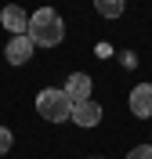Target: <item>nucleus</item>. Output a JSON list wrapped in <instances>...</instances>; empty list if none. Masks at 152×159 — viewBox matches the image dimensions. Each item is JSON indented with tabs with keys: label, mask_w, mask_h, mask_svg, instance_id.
I'll use <instances>...</instances> for the list:
<instances>
[{
	"label": "nucleus",
	"mask_w": 152,
	"mask_h": 159,
	"mask_svg": "<svg viewBox=\"0 0 152 159\" xmlns=\"http://www.w3.org/2000/svg\"><path fill=\"white\" fill-rule=\"evenodd\" d=\"M94 159H98V156H94Z\"/></svg>",
	"instance_id": "11"
},
{
	"label": "nucleus",
	"mask_w": 152,
	"mask_h": 159,
	"mask_svg": "<svg viewBox=\"0 0 152 159\" xmlns=\"http://www.w3.org/2000/svg\"><path fill=\"white\" fill-rule=\"evenodd\" d=\"M131 112L138 119L152 116V83H138V87L131 90Z\"/></svg>",
	"instance_id": "5"
},
{
	"label": "nucleus",
	"mask_w": 152,
	"mask_h": 159,
	"mask_svg": "<svg viewBox=\"0 0 152 159\" xmlns=\"http://www.w3.org/2000/svg\"><path fill=\"white\" fill-rule=\"evenodd\" d=\"M72 123H76V127H98L101 123V105L98 101H76V105H72Z\"/></svg>",
	"instance_id": "4"
},
{
	"label": "nucleus",
	"mask_w": 152,
	"mask_h": 159,
	"mask_svg": "<svg viewBox=\"0 0 152 159\" xmlns=\"http://www.w3.org/2000/svg\"><path fill=\"white\" fill-rule=\"evenodd\" d=\"M25 36L33 40V47H58L62 36H65V22L54 7H40L29 15V33Z\"/></svg>",
	"instance_id": "1"
},
{
	"label": "nucleus",
	"mask_w": 152,
	"mask_h": 159,
	"mask_svg": "<svg viewBox=\"0 0 152 159\" xmlns=\"http://www.w3.org/2000/svg\"><path fill=\"white\" fill-rule=\"evenodd\" d=\"M36 112L47 123H65V119H72V98L58 87H47L36 94Z\"/></svg>",
	"instance_id": "2"
},
{
	"label": "nucleus",
	"mask_w": 152,
	"mask_h": 159,
	"mask_svg": "<svg viewBox=\"0 0 152 159\" xmlns=\"http://www.w3.org/2000/svg\"><path fill=\"white\" fill-rule=\"evenodd\" d=\"M29 54H33V40L29 36H11L7 47H4V58H7L11 65H25Z\"/></svg>",
	"instance_id": "6"
},
{
	"label": "nucleus",
	"mask_w": 152,
	"mask_h": 159,
	"mask_svg": "<svg viewBox=\"0 0 152 159\" xmlns=\"http://www.w3.org/2000/svg\"><path fill=\"white\" fill-rule=\"evenodd\" d=\"M62 90L72 98V105H76V101H87V98H91V76H87V72H72Z\"/></svg>",
	"instance_id": "7"
},
{
	"label": "nucleus",
	"mask_w": 152,
	"mask_h": 159,
	"mask_svg": "<svg viewBox=\"0 0 152 159\" xmlns=\"http://www.w3.org/2000/svg\"><path fill=\"white\" fill-rule=\"evenodd\" d=\"M94 11L105 18H120L123 15V0H94Z\"/></svg>",
	"instance_id": "8"
},
{
	"label": "nucleus",
	"mask_w": 152,
	"mask_h": 159,
	"mask_svg": "<svg viewBox=\"0 0 152 159\" xmlns=\"http://www.w3.org/2000/svg\"><path fill=\"white\" fill-rule=\"evenodd\" d=\"M11 145H15L11 130H7V127H0V156H4V152H11Z\"/></svg>",
	"instance_id": "10"
},
{
	"label": "nucleus",
	"mask_w": 152,
	"mask_h": 159,
	"mask_svg": "<svg viewBox=\"0 0 152 159\" xmlns=\"http://www.w3.org/2000/svg\"><path fill=\"white\" fill-rule=\"evenodd\" d=\"M0 22H4V29H7L11 36H25V33H29V15L18 7V4H7V7L0 11Z\"/></svg>",
	"instance_id": "3"
},
{
	"label": "nucleus",
	"mask_w": 152,
	"mask_h": 159,
	"mask_svg": "<svg viewBox=\"0 0 152 159\" xmlns=\"http://www.w3.org/2000/svg\"><path fill=\"white\" fill-rule=\"evenodd\" d=\"M127 159H152V145H134L127 152Z\"/></svg>",
	"instance_id": "9"
}]
</instances>
